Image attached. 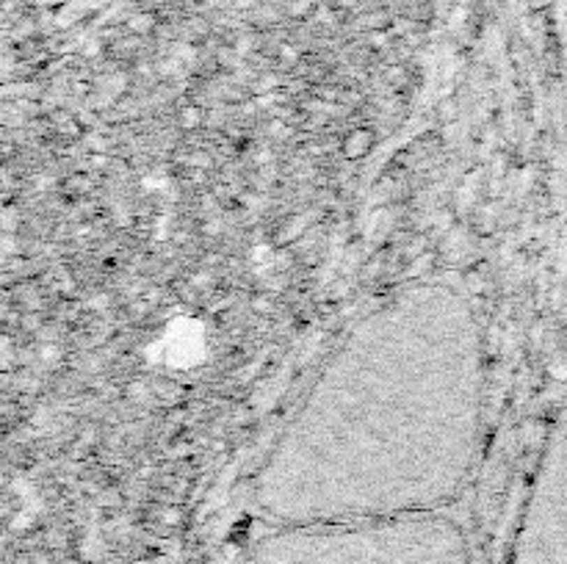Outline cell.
<instances>
[{
	"instance_id": "1",
	"label": "cell",
	"mask_w": 567,
	"mask_h": 564,
	"mask_svg": "<svg viewBox=\"0 0 567 564\" xmlns=\"http://www.w3.org/2000/svg\"><path fill=\"white\" fill-rule=\"evenodd\" d=\"M482 349L448 288H410L360 323L263 471L288 520L385 517L448 498L479 429Z\"/></svg>"
},
{
	"instance_id": "2",
	"label": "cell",
	"mask_w": 567,
	"mask_h": 564,
	"mask_svg": "<svg viewBox=\"0 0 567 564\" xmlns=\"http://www.w3.org/2000/svg\"><path fill=\"white\" fill-rule=\"evenodd\" d=\"M526 526V562L567 564V404L551 432Z\"/></svg>"
}]
</instances>
